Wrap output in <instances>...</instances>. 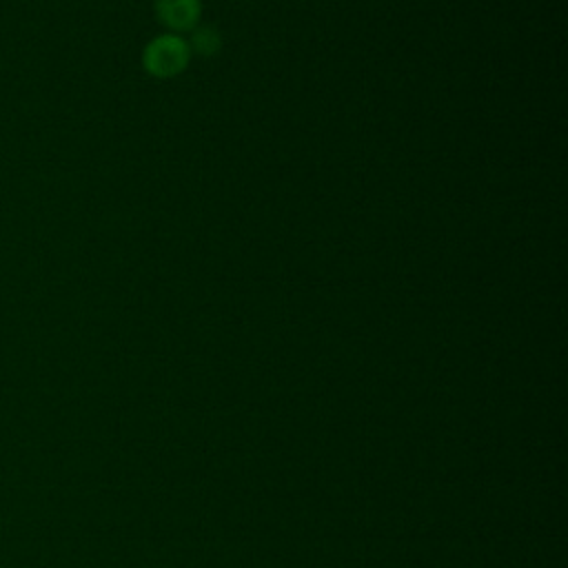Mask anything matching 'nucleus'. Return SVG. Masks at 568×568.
<instances>
[{
  "label": "nucleus",
  "instance_id": "1",
  "mask_svg": "<svg viewBox=\"0 0 568 568\" xmlns=\"http://www.w3.org/2000/svg\"><path fill=\"white\" fill-rule=\"evenodd\" d=\"M184 47L180 40L175 38H162L158 42H153V47L146 49V67L153 69L160 75H169L175 73L182 62H184Z\"/></svg>",
  "mask_w": 568,
  "mask_h": 568
},
{
  "label": "nucleus",
  "instance_id": "2",
  "mask_svg": "<svg viewBox=\"0 0 568 568\" xmlns=\"http://www.w3.org/2000/svg\"><path fill=\"white\" fill-rule=\"evenodd\" d=\"M160 13L173 29H189L197 16V0H160Z\"/></svg>",
  "mask_w": 568,
  "mask_h": 568
}]
</instances>
